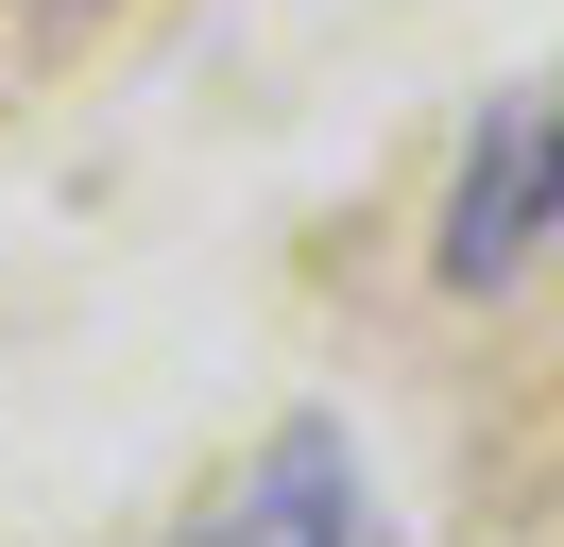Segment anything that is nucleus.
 <instances>
[{
	"instance_id": "1",
	"label": "nucleus",
	"mask_w": 564,
	"mask_h": 547,
	"mask_svg": "<svg viewBox=\"0 0 564 547\" xmlns=\"http://www.w3.org/2000/svg\"><path fill=\"white\" fill-rule=\"evenodd\" d=\"M547 223H564V68L513 86L496 137L462 154V189H445V291H513V274L547 257Z\"/></svg>"
},
{
	"instance_id": "2",
	"label": "nucleus",
	"mask_w": 564,
	"mask_h": 547,
	"mask_svg": "<svg viewBox=\"0 0 564 547\" xmlns=\"http://www.w3.org/2000/svg\"><path fill=\"white\" fill-rule=\"evenodd\" d=\"M188 547H359V444H343V428H274V444L206 496Z\"/></svg>"
}]
</instances>
